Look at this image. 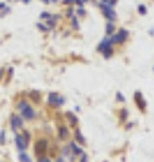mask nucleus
<instances>
[{
  "label": "nucleus",
  "mask_w": 154,
  "mask_h": 162,
  "mask_svg": "<svg viewBox=\"0 0 154 162\" xmlns=\"http://www.w3.org/2000/svg\"><path fill=\"white\" fill-rule=\"evenodd\" d=\"M57 162H65V161H64V158L60 157V158H57Z\"/></svg>",
  "instance_id": "obj_37"
},
{
  "label": "nucleus",
  "mask_w": 154,
  "mask_h": 162,
  "mask_svg": "<svg viewBox=\"0 0 154 162\" xmlns=\"http://www.w3.org/2000/svg\"><path fill=\"white\" fill-rule=\"evenodd\" d=\"M127 30H120L118 34H112V37L110 38V42H111V45L112 43H124V40L127 39Z\"/></svg>",
  "instance_id": "obj_5"
},
{
  "label": "nucleus",
  "mask_w": 154,
  "mask_h": 162,
  "mask_svg": "<svg viewBox=\"0 0 154 162\" xmlns=\"http://www.w3.org/2000/svg\"><path fill=\"white\" fill-rule=\"evenodd\" d=\"M64 101L65 100L58 96V93H56V92H51V93H49V96H47V104L50 107H60L64 104Z\"/></svg>",
  "instance_id": "obj_4"
},
{
  "label": "nucleus",
  "mask_w": 154,
  "mask_h": 162,
  "mask_svg": "<svg viewBox=\"0 0 154 162\" xmlns=\"http://www.w3.org/2000/svg\"><path fill=\"white\" fill-rule=\"evenodd\" d=\"M38 162H50V159H49L47 157H39Z\"/></svg>",
  "instance_id": "obj_29"
},
{
  "label": "nucleus",
  "mask_w": 154,
  "mask_h": 162,
  "mask_svg": "<svg viewBox=\"0 0 154 162\" xmlns=\"http://www.w3.org/2000/svg\"><path fill=\"white\" fill-rule=\"evenodd\" d=\"M11 126H12L14 130L21 128V127L23 126V120H22V118L19 116V115H12V116H11Z\"/></svg>",
  "instance_id": "obj_8"
},
{
  "label": "nucleus",
  "mask_w": 154,
  "mask_h": 162,
  "mask_svg": "<svg viewBox=\"0 0 154 162\" xmlns=\"http://www.w3.org/2000/svg\"><path fill=\"white\" fill-rule=\"evenodd\" d=\"M51 16H53V15H51L50 12H47V11H43V12H41L39 18H41V19H43V20H47V19H50Z\"/></svg>",
  "instance_id": "obj_18"
},
{
  "label": "nucleus",
  "mask_w": 154,
  "mask_h": 162,
  "mask_svg": "<svg viewBox=\"0 0 154 162\" xmlns=\"http://www.w3.org/2000/svg\"><path fill=\"white\" fill-rule=\"evenodd\" d=\"M108 35H112L114 33H115V25H114L112 22H108L107 23V29H106Z\"/></svg>",
  "instance_id": "obj_15"
},
{
  "label": "nucleus",
  "mask_w": 154,
  "mask_h": 162,
  "mask_svg": "<svg viewBox=\"0 0 154 162\" xmlns=\"http://www.w3.org/2000/svg\"><path fill=\"white\" fill-rule=\"evenodd\" d=\"M58 137L61 139H66L69 137V131H68L66 126H60V128H58Z\"/></svg>",
  "instance_id": "obj_10"
},
{
  "label": "nucleus",
  "mask_w": 154,
  "mask_h": 162,
  "mask_svg": "<svg viewBox=\"0 0 154 162\" xmlns=\"http://www.w3.org/2000/svg\"><path fill=\"white\" fill-rule=\"evenodd\" d=\"M23 138H25V141L27 142V143L30 142V134H29V132H27V131H25V132H23Z\"/></svg>",
  "instance_id": "obj_26"
},
{
  "label": "nucleus",
  "mask_w": 154,
  "mask_h": 162,
  "mask_svg": "<svg viewBox=\"0 0 154 162\" xmlns=\"http://www.w3.org/2000/svg\"><path fill=\"white\" fill-rule=\"evenodd\" d=\"M72 14H73V8H69V10H68V16L72 18Z\"/></svg>",
  "instance_id": "obj_32"
},
{
  "label": "nucleus",
  "mask_w": 154,
  "mask_h": 162,
  "mask_svg": "<svg viewBox=\"0 0 154 162\" xmlns=\"http://www.w3.org/2000/svg\"><path fill=\"white\" fill-rule=\"evenodd\" d=\"M15 143H16V147H18L21 151L26 150V149H27V145H29V143L25 141L23 135H16L15 137Z\"/></svg>",
  "instance_id": "obj_7"
},
{
  "label": "nucleus",
  "mask_w": 154,
  "mask_h": 162,
  "mask_svg": "<svg viewBox=\"0 0 154 162\" xmlns=\"http://www.w3.org/2000/svg\"><path fill=\"white\" fill-rule=\"evenodd\" d=\"M38 29H39V30H42V31H49L50 30V29H49V27H47V26H45V25H42V23H38Z\"/></svg>",
  "instance_id": "obj_23"
},
{
  "label": "nucleus",
  "mask_w": 154,
  "mask_h": 162,
  "mask_svg": "<svg viewBox=\"0 0 154 162\" xmlns=\"http://www.w3.org/2000/svg\"><path fill=\"white\" fill-rule=\"evenodd\" d=\"M4 74V69H0V80H1V77Z\"/></svg>",
  "instance_id": "obj_36"
},
{
  "label": "nucleus",
  "mask_w": 154,
  "mask_h": 162,
  "mask_svg": "<svg viewBox=\"0 0 154 162\" xmlns=\"http://www.w3.org/2000/svg\"><path fill=\"white\" fill-rule=\"evenodd\" d=\"M29 96H30V99L34 101V103H39V100H41V95H39V92H37V91L30 92Z\"/></svg>",
  "instance_id": "obj_12"
},
{
  "label": "nucleus",
  "mask_w": 154,
  "mask_h": 162,
  "mask_svg": "<svg viewBox=\"0 0 154 162\" xmlns=\"http://www.w3.org/2000/svg\"><path fill=\"white\" fill-rule=\"evenodd\" d=\"M116 100H118V101H124V97L122 96V93H120V92L116 93Z\"/></svg>",
  "instance_id": "obj_27"
},
{
  "label": "nucleus",
  "mask_w": 154,
  "mask_h": 162,
  "mask_svg": "<svg viewBox=\"0 0 154 162\" xmlns=\"http://www.w3.org/2000/svg\"><path fill=\"white\" fill-rule=\"evenodd\" d=\"M74 3H77V4L80 5V7H84V1H82V0H76Z\"/></svg>",
  "instance_id": "obj_31"
},
{
  "label": "nucleus",
  "mask_w": 154,
  "mask_h": 162,
  "mask_svg": "<svg viewBox=\"0 0 154 162\" xmlns=\"http://www.w3.org/2000/svg\"><path fill=\"white\" fill-rule=\"evenodd\" d=\"M102 3H104V4H110V5H111V1H110V0H102Z\"/></svg>",
  "instance_id": "obj_34"
},
{
  "label": "nucleus",
  "mask_w": 154,
  "mask_h": 162,
  "mask_svg": "<svg viewBox=\"0 0 154 162\" xmlns=\"http://www.w3.org/2000/svg\"><path fill=\"white\" fill-rule=\"evenodd\" d=\"M80 162H87V155H85V154H82V158Z\"/></svg>",
  "instance_id": "obj_33"
},
{
  "label": "nucleus",
  "mask_w": 154,
  "mask_h": 162,
  "mask_svg": "<svg viewBox=\"0 0 154 162\" xmlns=\"http://www.w3.org/2000/svg\"><path fill=\"white\" fill-rule=\"evenodd\" d=\"M120 119H122V120H126V119H127V111H126V110H122V111H120Z\"/></svg>",
  "instance_id": "obj_24"
},
{
  "label": "nucleus",
  "mask_w": 154,
  "mask_h": 162,
  "mask_svg": "<svg viewBox=\"0 0 154 162\" xmlns=\"http://www.w3.org/2000/svg\"><path fill=\"white\" fill-rule=\"evenodd\" d=\"M74 135H76V139L78 143H81L82 146L85 145V139H84V137H82V134L80 132V130H76V132H74Z\"/></svg>",
  "instance_id": "obj_14"
},
{
  "label": "nucleus",
  "mask_w": 154,
  "mask_h": 162,
  "mask_svg": "<svg viewBox=\"0 0 154 162\" xmlns=\"http://www.w3.org/2000/svg\"><path fill=\"white\" fill-rule=\"evenodd\" d=\"M74 1H76V0H64V4H72Z\"/></svg>",
  "instance_id": "obj_30"
},
{
  "label": "nucleus",
  "mask_w": 154,
  "mask_h": 162,
  "mask_svg": "<svg viewBox=\"0 0 154 162\" xmlns=\"http://www.w3.org/2000/svg\"><path fill=\"white\" fill-rule=\"evenodd\" d=\"M110 46H112V45H111V42H110V38H104V39L100 42V45L98 46V51L103 53V51L106 50L107 47H110Z\"/></svg>",
  "instance_id": "obj_9"
},
{
  "label": "nucleus",
  "mask_w": 154,
  "mask_h": 162,
  "mask_svg": "<svg viewBox=\"0 0 154 162\" xmlns=\"http://www.w3.org/2000/svg\"><path fill=\"white\" fill-rule=\"evenodd\" d=\"M72 26L74 30H78V22H77V16H72Z\"/></svg>",
  "instance_id": "obj_21"
},
{
  "label": "nucleus",
  "mask_w": 154,
  "mask_h": 162,
  "mask_svg": "<svg viewBox=\"0 0 154 162\" xmlns=\"http://www.w3.org/2000/svg\"><path fill=\"white\" fill-rule=\"evenodd\" d=\"M21 1H23L25 4H27V3H30V0H21Z\"/></svg>",
  "instance_id": "obj_40"
},
{
  "label": "nucleus",
  "mask_w": 154,
  "mask_h": 162,
  "mask_svg": "<svg viewBox=\"0 0 154 162\" xmlns=\"http://www.w3.org/2000/svg\"><path fill=\"white\" fill-rule=\"evenodd\" d=\"M70 150H72L73 153H74V154H77V155H78V154H82V150H81V147H78L76 145V143H74V142H72V143H70Z\"/></svg>",
  "instance_id": "obj_13"
},
{
  "label": "nucleus",
  "mask_w": 154,
  "mask_h": 162,
  "mask_svg": "<svg viewBox=\"0 0 154 162\" xmlns=\"http://www.w3.org/2000/svg\"><path fill=\"white\" fill-rule=\"evenodd\" d=\"M19 161L21 162H33L31 161V158L29 157L26 153H21V154H19Z\"/></svg>",
  "instance_id": "obj_17"
},
{
  "label": "nucleus",
  "mask_w": 154,
  "mask_h": 162,
  "mask_svg": "<svg viewBox=\"0 0 154 162\" xmlns=\"http://www.w3.org/2000/svg\"><path fill=\"white\" fill-rule=\"evenodd\" d=\"M5 143V131L1 130L0 131V145H4Z\"/></svg>",
  "instance_id": "obj_22"
},
{
  "label": "nucleus",
  "mask_w": 154,
  "mask_h": 162,
  "mask_svg": "<svg viewBox=\"0 0 154 162\" xmlns=\"http://www.w3.org/2000/svg\"><path fill=\"white\" fill-rule=\"evenodd\" d=\"M110 1H111V5H114V4H116V1H118V0H110Z\"/></svg>",
  "instance_id": "obj_38"
},
{
  "label": "nucleus",
  "mask_w": 154,
  "mask_h": 162,
  "mask_svg": "<svg viewBox=\"0 0 154 162\" xmlns=\"http://www.w3.org/2000/svg\"><path fill=\"white\" fill-rule=\"evenodd\" d=\"M50 1H53V3H57V1H58V0H50Z\"/></svg>",
  "instance_id": "obj_41"
},
{
  "label": "nucleus",
  "mask_w": 154,
  "mask_h": 162,
  "mask_svg": "<svg viewBox=\"0 0 154 162\" xmlns=\"http://www.w3.org/2000/svg\"><path fill=\"white\" fill-rule=\"evenodd\" d=\"M18 107H19L22 115H23V118H25L26 120H33V119L35 118V111H34V110L31 108V106H29L26 101H21V103L18 104Z\"/></svg>",
  "instance_id": "obj_1"
},
{
  "label": "nucleus",
  "mask_w": 154,
  "mask_h": 162,
  "mask_svg": "<svg viewBox=\"0 0 154 162\" xmlns=\"http://www.w3.org/2000/svg\"><path fill=\"white\" fill-rule=\"evenodd\" d=\"M66 118H68V120L70 122V126H77L78 119L74 116V114H72V112H66Z\"/></svg>",
  "instance_id": "obj_11"
},
{
  "label": "nucleus",
  "mask_w": 154,
  "mask_h": 162,
  "mask_svg": "<svg viewBox=\"0 0 154 162\" xmlns=\"http://www.w3.org/2000/svg\"><path fill=\"white\" fill-rule=\"evenodd\" d=\"M12 74H14V69H12V68H10V69H8V77H7V82H8V81L11 80V77H12Z\"/></svg>",
  "instance_id": "obj_25"
},
{
  "label": "nucleus",
  "mask_w": 154,
  "mask_h": 162,
  "mask_svg": "<svg viewBox=\"0 0 154 162\" xmlns=\"http://www.w3.org/2000/svg\"><path fill=\"white\" fill-rule=\"evenodd\" d=\"M77 14H78V15H82V16H84L85 14H87V12H85V10H84V8L81 7V8H78V10H77Z\"/></svg>",
  "instance_id": "obj_28"
},
{
  "label": "nucleus",
  "mask_w": 154,
  "mask_h": 162,
  "mask_svg": "<svg viewBox=\"0 0 154 162\" xmlns=\"http://www.w3.org/2000/svg\"><path fill=\"white\" fill-rule=\"evenodd\" d=\"M114 54V50H112V46H110V47H107L106 50L103 51V56H104V58H110V57Z\"/></svg>",
  "instance_id": "obj_16"
},
{
  "label": "nucleus",
  "mask_w": 154,
  "mask_h": 162,
  "mask_svg": "<svg viewBox=\"0 0 154 162\" xmlns=\"http://www.w3.org/2000/svg\"><path fill=\"white\" fill-rule=\"evenodd\" d=\"M47 147H49V145H47L46 139H43V138H42V139H38V141L35 142V154L38 157H43L47 151Z\"/></svg>",
  "instance_id": "obj_2"
},
{
  "label": "nucleus",
  "mask_w": 154,
  "mask_h": 162,
  "mask_svg": "<svg viewBox=\"0 0 154 162\" xmlns=\"http://www.w3.org/2000/svg\"><path fill=\"white\" fill-rule=\"evenodd\" d=\"M42 1H43L45 4H49V3H50V0H42Z\"/></svg>",
  "instance_id": "obj_39"
},
{
  "label": "nucleus",
  "mask_w": 154,
  "mask_h": 162,
  "mask_svg": "<svg viewBox=\"0 0 154 162\" xmlns=\"http://www.w3.org/2000/svg\"><path fill=\"white\" fill-rule=\"evenodd\" d=\"M100 10L103 11V14H104V16L107 18L108 20H115L116 19V12L114 11L112 5L110 4H104V3H100Z\"/></svg>",
  "instance_id": "obj_3"
},
{
  "label": "nucleus",
  "mask_w": 154,
  "mask_h": 162,
  "mask_svg": "<svg viewBox=\"0 0 154 162\" xmlns=\"http://www.w3.org/2000/svg\"><path fill=\"white\" fill-rule=\"evenodd\" d=\"M138 12L141 14V15H146V12H147V10H146V7H145L143 4H141L138 7Z\"/></svg>",
  "instance_id": "obj_20"
},
{
  "label": "nucleus",
  "mask_w": 154,
  "mask_h": 162,
  "mask_svg": "<svg viewBox=\"0 0 154 162\" xmlns=\"http://www.w3.org/2000/svg\"><path fill=\"white\" fill-rule=\"evenodd\" d=\"M134 100H135L138 108L142 112L146 110V100L143 99V96H142V93H141V92H135V93H134Z\"/></svg>",
  "instance_id": "obj_6"
},
{
  "label": "nucleus",
  "mask_w": 154,
  "mask_h": 162,
  "mask_svg": "<svg viewBox=\"0 0 154 162\" xmlns=\"http://www.w3.org/2000/svg\"><path fill=\"white\" fill-rule=\"evenodd\" d=\"M5 7H7V5H5L4 3H0V10H4Z\"/></svg>",
  "instance_id": "obj_35"
},
{
  "label": "nucleus",
  "mask_w": 154,
  "mask_h": 162,
  "mask_svg": "<svg viewBox=\"0 0 154 162\" xmlns=\"http://www.w3.org/2000/svg\"><path fill=\"white\" fill-rule=\"evenodd\" d=\"M56 22L57 20H54L53 19V18H50V19H47V27H49V29H53V27H56Z\"/></svg>",
  "instance_id": "obj_19"
}]
</instances>
